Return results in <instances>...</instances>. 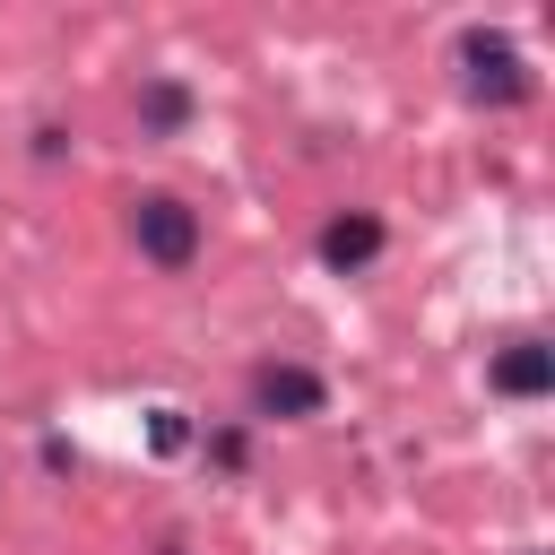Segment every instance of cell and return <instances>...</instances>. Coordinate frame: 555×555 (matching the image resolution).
Here are the masks:
<instances>
[{"instance_id":"1","label":"cell","mask_w":555,"mask_h":555,"mask_svg":"<svg viewBox=\"0 0 555 555\" xmlns=\"http://www.w3.org/2000/svg\"><path fill=\"white\" fill-rule=\"evenodd\" d=\"M451 61H460V95L468 104H520L529 95V61H520V43L503 26H468Z\"/></svg>"},{"instance_id":"2","label":"cell","mask_w":555,"mask_h":555,"mask_svg":"<svg viewBox=\"0 0 555 555\" xmlns=\"http://www.w3.org/2000/svg\"><path fill=\"white\" fill-rule=\"evenodd\" d=\"M130 243H139V260H156V269H191V260H199V208L173 199V191H139V199H130Z\"/></svg>"},{"instance_id":"3","label":"cell","mask_w":555,"mask_h":555,"mask_svg":"<svg viewBox=\"0 0 555 555\" xmlns=\"http://www.w3.org/2000/svg\"><path fill=\"white\" fill-rule=\"evenodd\" d=\"M486 382H494L503 399H546V390H555V347H546V338H503L494 364H486Z\"/></svg>"},{"instance_id":"4","label":"cell","mask_w":555,"mask_h":555,"mask_svg":"<svg viewBox=\"0 0 555 555\" xmlns=\"http://www.w3.org/2000/svg\"><path fill=\"white\" fill-rule=\"evenodd\" d=\"M321 373H304V364H260L251 373V416H321Z\"/></svg>"},{"instance_id":"5","label":"cell","mask_w":555,"mask_h":555,"mask_svg":"<svg viewBox=\"0 0 555 555\" xmlns=\"http://www.w3.org/2000/svg\"><path fill=\"white\" fill-rule=\"evenodd\" d=\"M382 217H364V208H347V217H330L321 225V269H338V278H356V269H373L382 260Z\"/></svg>"},{"instance_id":"6","label":"cell","mask_w":555,"mask_h":555,"mask_svg":"<svg viewBox=\"0 0 555 555\" xmlns=\"http://www.w3.org/2000/svg\"><path fill=\"white\" fill-rule=\"evenodd\" d=\"M139 113H147V130H182V121H191V95H182L173 78H156V87L139 95Z\"/></svg>"}]
</instances>
